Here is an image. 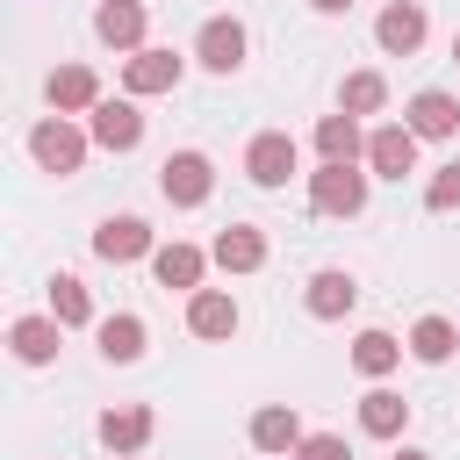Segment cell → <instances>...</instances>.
<instances>
[{
  "label": "cell",
  "instance_id": "obj_11",
  "mask_svg": "<svg viewBox=\"0 0 460 460\" xmlns=\"http://www.w3.org/2000/svg\"><path fill=\"white\" fill-rule=\"evenodd\" d=\"M93 252H101L108 266H129V259H151V252H158V237H151V223H144V216H108V223L93 230Z\"/></svg>",
  "mask_w": 460,
  "mask_h": 460
},
{
  "label": "cell",
  "instance_id": "obj_26",
  "mask_svg": "<svg viewBox=\"0 0 460 460\" xmlns=\"http://www.w3.org/2000/svg\"><path fill=\"white\" fill-rule=\"evenodd\" d=\"M460 352V331L446 323V316H417V331H410V359H424V367H446Z\"/></svg>",
  "mask_w": 460,
  "mask_h": 460
},
{
  "label": "cell",
  "instance_id": "obj_23",
  "mask_svg": "<svg viewBox=\"0 0 460 460\" xmlns=\"http://www.w3.org/2000/svg\"><path fill=\"white\" fill-rule=\"evenodd\" d=\"M402 352H410L402 338H388V331H359V338H352V374H359V381H388V374L402 367Z\"/></svg>",
  "mask_w": 460,
  "mask_h": 460
},
{
  "label": "cell",
  "instance_id": "obj_22",
  "mask_svg": "<svg viewBox=\"0 0 460 460\" xmlns=\"http://www.w3.org/2000/svg\"><path fill=\"white\" fill-rule=\"evenodd\" d=\"M58 316H14V331H7V345H14V359L22 367H50L58 359Z\"/></svg>",
  "mask_w": 460,
  "mask_h": 460
},
{
  "label": "cell",
  "instance_id": "obj_2",
  "mask_svg": "<svg viewBox=\"0 0 460 460\" xmlns=\"http://www.w3.org/2000/svg\"><path fill=\"white\" fill-rule=\"evenodd\" d=\"M158 194H165L172 208H201V201L216 194V165H208V151H172V158L158 165Z\"/></svg>",
  "mask_w": 460,
  "mask_h": 460
},
{
  "label": "cell",
  "instance_id": "obj_16",
  "mask_svg": "<svg viewBox=\"0 0 460 460\" xmlns=\"http://www.w3.org/2000/svg\"><path fill=\"white\" fill-rule=\"evenodd\" d=\"M208 259H216L223 273H259V266H266V230H252V223H230V230H216Z\"/></svg>",
  "mask_w": 460,
  "mask_h": 460
},
{
  "label": "cell",
  "instance_id": "obj_4",
  "mask_svg": "<svg viewBox=\"0 0 460 460\" xmlns=\"http://www.w3.org/2000/svg\"><path fill=\"white\" fill-rule=\"evenodd\" d=\"M244 50H252V36H244V22H237V14H208V22H201V36H194V58H201L216 79H230V72L244 65Z\"/></svg>",
  "mask_w": 460,
  "mask_h": 460
},
{
  "label": "cell",
  "instance_id": "obj_18",
  "mask_svg": "<svg viewBox=\"0 0 460 460\" xmlns=\"http://www.w3.org/2000/svg\"><path fill=\"white\" fill-rule=\"evenodd\" d=\"M93 36L137 58V50H144V0H101V7H93Z\"/></svg>",
  "mask_w": 460,
  "mask_h": 460
},
{
  "label": "cell",
  "instance_id": "obj_9",
  "mask_svg": "<svg viewBox=\"0 0 460 460\" xmlns=\"http://www.w3.org/2000/svg\"><path fill=\"white\" fill-rule=\"evenodd\" d=\"M402 122L417 129V144H446V137H460V101L446 86H424V93H410Z\"/></svg>",
  "mask_w": 460,
  "mask_h": 460
},
{
  "label": "cell",
  "instance_id": "obj_15",
  "mask_svg": "<svg viewBox=\"0 0 460 460\" xmlns=\"http://www.w3.org/2000/svg\"><path fill=\"white\" fill-rule=\"evenodd\" d=\"M151 273H158V288H180V295H201V273H208V252L201 244H158L151 252Z\"/></svg>",
  "mask_w": 460,
  "mask_h": 460
},
{
  "label": "cell",
  "instance_id": "obj_32",
  "mask_svg": "<svg viewBox=\"0 0 460 460\" xmlns=\"http://www.w3.org/2000/svg\"><path fill=\"white\" fill-rule=\"evenodd\" d=\"M453 58H460V36H453Z\"/></svg>",
  "mask_w": 460,
  "mask_h": 460
},
{
  "label": "cell",
  "instance_id": "obj_13",
  "mask_svg": "<svg viewBox=\"0 0 460 460\" xmlns=\"http://www.w3.org/2000/svg\"><path fill=\"white\" fill-rule=\"evenodd\" d=\"M352 302H359V280H352L345 266H323V273H309V288H302V309H309L316 323H338Z\"/></svg>",
  "mask_w": 460,
  "mask_h": 460
},
{
  "label": "cell",
  "instance_id": "obj_20",
  "mask_svg": "<svg viewBox=\"0 0 460 460\" xmlns=\"http://www.w3.org/2000/svg\"><path fill=\"white\" fill-rule=\"evenodd\" d=\"M93 338H101V359H108V367H137V359H144V316H129V309L101 316Z\"/></svg>",
  "mask_w": 460,
  "mask_h": 460
},
{
  "label": "cell",
  "instance_id": "obj_19",
  "mask_svg": "<svg viewBox=\"0 0 460 460\" xmlns=\"http://www.w3.org/2000/svg\"><path fill=\"white\" fill-rule=\"evenodd\" d=\"M316 158H323V165H359V158H367L359 115H345V108H338V115H323V122H316Z\"/></svg>",
  "mask_w": 460,
  "mask_h": 460
},
{
  "label": "cell",
  "instance_id": "obj_8",
  "mask_svg": "<svg viewBox=\"0 0 460 460\" xmlns=\"http://www.w3.org/2000/svg\"><path fill=\"white\" fill-rule=\"evenodd\" d=\"M367 172H381V180L417 172V129H410V122H381V129H367Z\"/></svg>",
  "mask_w": 460,
  "mask_h": 460
},
{
  "label": "cell",
  "instance_id": "obj_27",
  "mask_svg": "<svg viewBox=\"0 0 460 460\" xmlns=\"http://www.w3.org/2000/svg\"><path fill=\"white\" fill-rule=\"evenodd\" d=\"M381 101H388V79L381 72H345V86H338V108L345 115H374Z\"/></svg>",
  "mask_w": 460,
  "mask_h": 460
},
{
  "label": "cell",
  "instance_id": "obj_17",
  "mask_svg": "<svg viewBox=\"0 0 460 460\" xmlns=\"http://www.w3.org/2000/svg\"><path fill=\"white\" fill-rule=\"evenodd\" d=\"M309 431H302V417H295V402H259L252 410V446L259 453H295Z\"/></svg>",
  "mask_w": 460,
  "mask_h": 460
},
{
  "label": "cell",
  "instance_id": "obj_10",
  "mask_svg": "<svg viewBox=\"0 0 460 460\" xmlns=\"http://www.w3.org/2000/svg\"><path fill=\"white\" fill-rule=\"evenodd\" d=\"M86 137L101 144V151H137L144 144V115H137V101L122 93V101H101L93 115H86Z\"/></svg>",
  "mask_w": 460,
  "mask_h": 460
},
{
  "label": "cell",
  "instance_id": "obj_7",
  "mask_svg": "<svg viewBox=\"0 0 460 460\" xmlns=\"http://www.w3.org/2000/svg\"><path fill=\"white\" fill-rule=\"evenodd\" d=\"M424 36H431V22H424V7H417V0H388V7L374 14V43H381L388 58L424 50Z\"/></svg>",
  "mask_w": 460,
  "mask_h": 460
},
{
  "label": "cell",
  "instance_id": "obj_24",
  "mask_svg": "<svg viewBox=\"0 0 460 460\" xmlns=\"http://www.w3.org/2000/svg\"><path fill=\"white\" fill-rule=\"evenodd\" d=\"M402 424H410V402L374 381V388L359 395V431H367V438H402Z\"/></svg>",
  "mask_w": 460,
  "mask_h": 460
},
{
  "label": "cell",
  "instance_id": "obj_29",
  "mask_svg": "<svg viewBox=\"0 0 460 460\" xmlns=\"http://www.w3.org/2000/svg\"><path fill=\"white\" fill-rule=\"evenodd\" d=\"M295 460H352V446H345L338 431H309V438L295 446Z\"/></svg>",
  "mask_w": 460,
  "mask_h": 460
},
{
  "label": "cell",
  "instance_id": "obj_21",
  "mask_svg": "<svg viewBox=\"0 0 460 460\" xmlns=\"http://www.w3.org/2000/svg\"><path fill=\"white\" fill-rule=\"evenodd\" d=\"M187 331H194V338H237V302H230L223 288L187 295Z\"/></svg>",
  "mask_w": 460,
  "mask_h": 460
},
{
  "label": "cell",
  "instance_id": "obj_25",
  "mask_svg": "<svg viewBox=\"0 0 460 460\" xmlns=\"http://www.w3.org/2000/svg\"><path fill=\"white\" fill-rule=\"evenodd\" d=\"M50 316H58L65 331L101 323V316H93V295H86V280H79V273H58V280H50Z\"/></svg>",
  "mask_w": 460,
  "mask_h": 460
},
{
  "label": "cell",
  "instance_id": "obj_31",
  "mask_svg": "<svg viewBox=\"0 0 460 460\" xmlns=\"http://www.w3.org/2000/svg\"><path fill=\"white\" fill-rule=\"evenodd\" d=\"M395 460H431V453H417V446H395Z\"/></svg>",
  "mask_w": 460,
  "mask_h": 460
},
{
  "label": "cell",
  "instance_id": "obj_1",
  "mask_svg": "<svg viewBox=\"0 0 460 460\" xmlns=\"http://www.w3.org/2000/svg\"><path fill=\"white\" fill-rule=\"evenodd\" d=\"M86 144H93V137H86V129H72L65 115H43V122L29 129V158H36L43 172H58V180H72V172L86 165Z\"/></svg>",
  "mask_w": 460,
  "mask_h": 460
},
{
  "label": "cell",
  "instance_id": "obj_30",
  "mask_svg": "<svg viewBox=\"0 0 460 460\" xmlns=\"http://www.w3.org/2000/svg\"><path fill=\"white\" fill-rule=\"evenodd\" d=\"M309 7H316V14H345L352 0H309Z\"/></svg>",
  "mask_w": 460,
  "mask_h": 460
},
{
  "label": "cell",
  "instance_id": "obj_28",
  "mask_svg": "<svg viewBox=\"0 0 460 460\" xmlns=\"http://www.w3.org/2000/svg\"><path fill=\"white\" fill-rule=\"evenodd\" d=\"M424 208H431V216H453V208H460V158L424 180Z\"/></svg>",
  "mask_w": 460,
  "mask_h": 460
},
{
  "label": "cell",
  "instance_id": "obj_14",
  "mask_svg": "<svg viewBox=\"0 0 460 460\" xmlns=\"http://www.w3.org/2000/svg\"><path fill=\"white\" fill-rule=\"evenodd\" d=\"M151 431H158V417H151L144 402H122V410L101 417V446H108L115 460H137V453L151 446Z\"/></svg>",
  "mask_w": 460,
  "mask_h": 460
},
{
  "label": "cell",
  "instance_id": "obj_3",
  "mask_svg": "<svg viewBox=\"0 0 460 460\" xmlns=\"http://www.w3.org/2000/svg\"><path fill=\"white\" fill-rule=\"evenodd\" d=\"M367 180L374 172H359V165H316L309 172V208L316 216H359L367 208Z\"/></svg>",
  "mask_w": 460,
  "mask_h": 460
},
{
  "label": "cell",
  "instance_id": "obj_12",
  "mask_svg": "<svg viewBox=\"0 0 460 460\" xmlns=\"http://www.w3.org/2000/svg\"><path fill=\"white\" fill-rule=\"evenodd\" d=\"M43 93H50V108H58V115H93V108L108 101V93H101V72H93V65H58Z\"/></svg>",
  "mask_w": 460,
  "mask_h": 460
},
{
  "label": "cell",
  "instance_id": "obj_6",
  "mask_svg": "<svg viewBox=\"0 0 460 460\" xmlns=\"http://www.w3.org/2000/svg\"><path fill=\"white\" fill-rule=\"evenodd\" d=\"M295 165H302V151H295L288 129H259V137L244 144V172H252V187H288Z\"/></svg>",
  "mask_w": 460,
  "mask_h": 460
},
{
  "label": "cell",
  "instance_id": "obj_5",
  "mask_svg": "<svg viewBox=\"0 0 460 460\" xmlns=\"http://www.w3.org/2000/svg\"><path fill=\"white\" fill-rule=\"evenodd\" d=\"M180 72H187V58H172V50H158V43H144L137 58H122V93H129V101H151V93H172V86H180Z\"/></svg>",
  "mask_w": 460,
  "mask_h": 460
}]
</instances>
